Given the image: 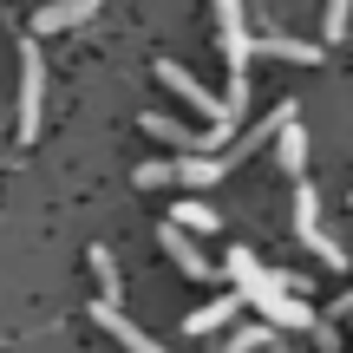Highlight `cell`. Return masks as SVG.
<instances>
[{
    "label": "cell",
    "mask_w": 353,
    "mask_h": 353,
    "mask_svg": "<svg viewBox=\"0 0 353 353\" xmlns=\"http://www.w3.org/2000/svg\"><path fill=\"white\" fill-rule=\"evenodd\" d=\"M242 301H249L275 334L281 327H314V301H301V294L288 288V275H275V268H262V275L242 288Z\"/></svg>",
    "instance_id": "6da1fadb"
},
{
    "label": "cell",
    "mask_w": 353,
    "mask_h": 353,
    "mask_svg": "<svg viewBox=\"0 0 353 353\" xmlns=\"http://www.w3.org/2000/svg\"><path fill=\"white\" fill-rule=\"evenodd\" d=\"M144 131H151V138H164V144H176L183 157H223V138H229V125L190 131V125H176V118H164V112H144Z\"/></svg>",
    "instance_id": "7a4b0ae2"
},
{
    "label": "cell",
    "mask_w": 353,
    "mask_h": 353,
    "mask_svg": "<svg viewBox=\"0 0 353 353\" xmlns=\"http://www.w3.org/2000/svg\"><path fill=\"white\" fill-rule=\"evenodd\" d=\"M157 79H164V85H170V92H176L183 105H196V112L210 118V125H229V131H236V118L223 112V99H216V92L203 85V79L190 72V65H176V59H157Z\"/></svg>",
    "instance_id": "3957f363"
},
{
    "label": "cell",
    "mask_w": 353,
    "mask_h": 353,
    "mask_svg": "<svg viewBox=\"0 0 353 353\" xmlns=\"http://www.w3.org/2000/svg\"><path fill=\"white\" fill-rule=\"evenodd\" d=\"M39 105H46V59L39 39L20 46V138H39Z\"/></svg>",
    "instance_id": "277c9868"
},
{
    "label": "cell",
    "mask_w": 353,
    "mask_h": 353,
    "mask_svg": "<svg viewBox=\"0 0 353 353\" xmlns=\"http://www.w3.org/2000/svg\"><path fill=\"white\" fill-rule=\"evenodd\" d=\"M92 314H99V327H105V334H112V341H118V347H125V353H170V347H157V341H151V334H144V327H138V321H131V314H125V307H92Z\"/></svg>",
    "instance_id": "5b68a950"
},
{
    "label": "cell",
    "mask_w": 353,
    "mask_h": 353,
    "mask_svg": "<svg viewBox=\"0 0 353 353\" xmlns=\"http://www.w3.org/2000/svg\"><path fill=\"white\" fill-rule=\"evenodd\" d=\"M249 46L262 52V59H294V65H314L321 59L314 39H294V33H249Z\"/></svg>",
    "instance_id": "8992f818"
},
{
    "label": "cell",
    "mask_w": 353,
    "mask_h": 353,
    "mask_svg": "<svg viewBox=\"0 0 353 353\" xmlns=\"http://www.w3.org/2000/svg\"><path fill=\"white\" fill-rule=\"evenodd\" d=\"M157 242H164V255L183 268L190 281H203V275H210V255L196 249V236H183V229H170V223H164V229H157Z\"/></svg>",
    "instance_id": "52a82bcc"
},
{
    "label": "cell",
    "mask_w": 353,
    "mask_h": 353,
    "mask_svg": "<svg viewBox=\"0 0 353 353\" xmlns=\"http://www.w3.org/2000/svg\"><path fill=\"white\" fill-rule=\"evenodd\" d=\"M236 307H242V294H216V301H203V307L183 314V334H223L229 321H236Z\"/></svg>",
    "instance_id": "ba28073f"
},
{
    "label": "cell",
    "mask_w": 353,
    "mask_h": 353,
    "mask_svg": "<svg viewBox=\"0 0 353 353\" xmlns=\"http://www.w3.org/2000/svg\"><path fill=\"white\" fill-rule=\"evenodd\" d=\"M170 229H183V236H216V229H223V216H216V203L183 196V203L170 210Z\"/></svg>",
    "instance_id": "9c48e42d"
},
{
    "label": "cell",
    "mask_w": 353,
    "mask_h": 353,
    "mask_svg": "<svg viewBox=\"0 0 353 353\" xmlns=\"http://www.w3.org/2000/svg\"><path fill=\"white\" fill-rule=\"evenodd\" d=\"M275 164L294 176V183H301L307 176V131H301V118H294V125H281L275 131Z\"/></svg>",
    "instance_id": "30bf717a"
},
{
    "label": "cell",
    "mask_w": 353,
    "mask_h": 353,
    "mask_svg": "<svg viewBox=\"0 0 353 353\" xmlns=\"http://www.w3.org/2000/svg\"><path fill=\"white\" fill-rule=\"evenodd\" d=\"M294 236H301V242L327 236V229H321V190L307 183V176H301V183H294Z\"/></svg>",
    "instance_id": "8fae6325"
},
{
    "label": "cell",
    "mask_w": 353,
    "mask_h": 353,
    "mask_svg": "<svg viewBox=\"0 0 353 353\" xmlns=\"http://www.w3.org/2000/svg\"><path fill=\"white\" fill-rule=\"evenodd\" d=\"M229 176V157H176V183L183 190H210Z\"/></svg>",
    "instance_id": "7c38bea8"
},
{
    "label": "cell",
    "mask_w": 353,
    "mask_h": 353,
    "mask_svg": "<svg viewBox=\"0 0 353 353\" xmlns=\"http://www.w3.org/2000/svg\"><path fill=\"white\" fill-rule=\"evenodd\" d=\"M92 275H99V307L125 301V288H118V255L105 249V242H92Z\"/></svg>",
    "instance_id": "4fadbf2b"
},
{
    "label": "cell",
    "mask_w": 353,
    "mask_h": 353,
    "mask_svg": "<svg viewBox=\"0 0 353 353\" xmlns=\"http://www.w3.org/2000/svg\"><path fill=\"white\" fill-rule=\"evenodd\" d=\"M255 347H275V327H268V321H255V327H236L223 353H255Z\"/></svg>",
    "instance_id": "5bb4252c"
},
{
    "label": "cell",
    "mask_w": 353,
    "mask_h": 353,
    "mask_svg": "<svg viewBox=\"0 0 353 353\" xmlns=\"http://www.w3.org/2000/svg\"><path fill=\"white\" fill-rule=\"evenodd\" d=\"M65 26H79L65 0H52V7H39V13H33V33H65Z\"/></svg>",
    "instance_id": "9a60e30c"
},
{
    "label": "cell",
    "mask_w": 353,
    "mask_h": 353,
    "mask_svg": "<svg viewBox=\"0 0 353 353\" xmlns=\"http://www.w3.org/2000/svg\"><path fill=\"white\" fill-rule=\"evenodd\" d=\"M223 268H229V281H236V294H242V288H249V281H255V275H262V262H255V255H249V249H229V262H223Z\"/></svg>",
    "instance_id": "2e32d148"
},
{
    "label": "cell",
    "mask_w": 353,
    "mask_h": 353,
    "mask_svg": "<svg viewBox=\"0 0 353 353\" xmlns=\"http://www.w3.org/2000/svg\"><path fill=\"white\" fill-rule=\"evenodd\" d=\"M164 183H176V164H138V190H164Z\"/></svg>",
    "instance_id": "e0dca14e"
},
{
    "label": "cell",
    "mask_w": 353,
    "mask_h": 353,
    "mask_svg": "<svg viewBox=\"0 0 353 353\" xmlns=\"http://www.w3.org/2000/svg\"><path fill=\"white\" fill-rule=\"evenodd\" d=\"M347 13H353V0H327V39H347Z\"/></svg>",
    "instance_id": "ac0fdd59"
},
{
    "label": "cell",
    "mask_w": 353,
    "mask_h": 353,
    "mask_svg": "<svg viewBox=\"0 0 353 353\" xmlns=\"http://www.w3.org/2000/svg\"><path fill=\"white\" fill-rule=\"evenodd\" d=\"M216 20H223V33H249L242 26V0H216Z\"/></svg>",
    "instance_id": "d6986e66"
},
{
    "label": "cell",
    "mask_w": 353,
    "mask_h": 353,
    "mask_svg": "<svg viewBox=\"0 0 353 353\" xmlns=\"http://www.w3.org/2000/svg\"><path fill=\"white\" fill-rule=\"evenodd\" d=\"M65 7H72V20H79V26H85V20H92V13H99V7H105V0H65Z\"/></svg>",
    "instance_id": "ffe728a7"
},
{
    "label": "cell",
    "mask_w": 353,
    "mask_h": 353,
    "mask_svg": "<svg viewBox=\"0 0 353 353\" xmlns=\"http://www.w3.org/2000/svg\"><path fill=\"white\" fill-rule=\"evenodd\" d=\"M347 321H353V301H347Z\"/></svg>",
    "instance_id": "44dd1931"
}]
</instances>
